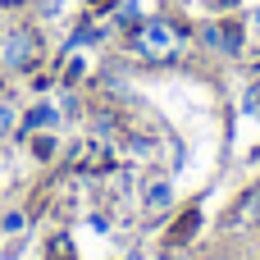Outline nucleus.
Returning a JSON list of instances; mask_svg holds the SVG:
<instances>
[{"label": "nucleus", "instance_id": "nucleus-3", "mask_svg": "<svg viewBox=\"0 0 260 260\" xmlns=\"http://www.w3.org/2000/svg\"><path fill=\"white\" fill-rule=\"evenodd\" d=\"M238 219H242V224H260V183L247 192V197H242V206H238Z\"/></svg>", "mask_w": 260, "mask_h": 260}, {"label": "nucleus", "instance_id": "nucleus-5", "mask_svg": "<svg viewBox=\"0 0 260 260\" xmlns=\"http://www.w3.org/2000/svg\"><path fill=\"white\" fill-rule=\"evenodd\" d=\"M46 123H55V110L50 105H37V114H27V128H46Z\"/></svg>", "mask_w": 260, "mask_h": 260}, {"label": "nucleus", "instance_id": "nucleus-4", "mask_svg": "<svg viewBox=\"0 0 260 260\" xmlns=\"http://www.w3.org/2000/svg\"><path fill=\"white\" fill-rule=\"evenodd\" d=\"M146 206H151V210H165V206H169V183H151Z\"/></svg>", "mask_w": 260, "mask_h": 260}, {"label": "nucleus", "instance_id": "nucleus-2", "mask_svg": "<svg viewBox=\"0 0 260 260\" xmlns=\"http://www.w3.org/2000/svg\"><path fill=\"white\" fill-rule=\"evenodd\" d=\"M0 55H5L9 69H32L37 55H41V46H37V37H32L27 27H14V32L5 37V50H0Z\"/></svg>", "mask_w": 260, "mask_h": 260}, {"label": "nucleus", "instance_id": "nucleus-6", "mask_svg": "<svg viewBox=\"0 0 260 260\" xmlns=\"http://www.w3.org/2000/svg\"><path fill=\"white\" fill-rule=\"evenodd\" d=\"M9 133H14V105L0 101V137H9Z\"/></svg>", "mask_w": 260, "mask_h": 260}, {"label": "nucleus", "instance_id": "nucleus-7", "mask_svg": "<svg viewBox=\"0 0 260 260\" xmlns=\"http://www.w3.org/2000/svg\"><path fill=\"white\" fill-rule=\"evenodd\" d=\"M247 105H256V114H260V87L251 91V96H247Z\"/></svg>", "mask_w": 260, "mask_h": 260}, {"label": "nucleus", "instance_id": "nucleus-9", "mask_svg": "<svg viewBox=\"0 0 260 260\" xmlns=\"http://www.w3.org/2000/svg\"><path fill=\"white\" fill-rule=\"evenodd\" d=\"M0 5H9V9H14V5H23V0H0Z\"/></svg>", "mask_w": 260, "mask_h": 260}, {"label": "nucleus", "instance_id": "nucleus-1", "mask_svg": "<svg viewBox=\"0 0 260 260\" xmlns=\"http://www.w3.org/2000/svg\"><path fill=\"white\" fill-rule=\"evenodd\" d=\"M137 50H142L146 59H169V55L178 50V27L165 23V18L142 23V27H137Z\"/></svg>", "mask_w": 260, "mask_h": 260}, {"label": "nucleus", "instance_id": "nucleus-8", "mask_svg": "<svg viewBox=\"0 0 260 260\" xmlns=\"http://www.w3.org/2000/svg\"><path fill=\"white\" fill-rule=\"evenodd\" d=\"M59 5H64V0H46V5H41V9H46V14H55V9H59Z\"/></svg>", "mask_w": 260, "mask_h": 260}]
</instances>
